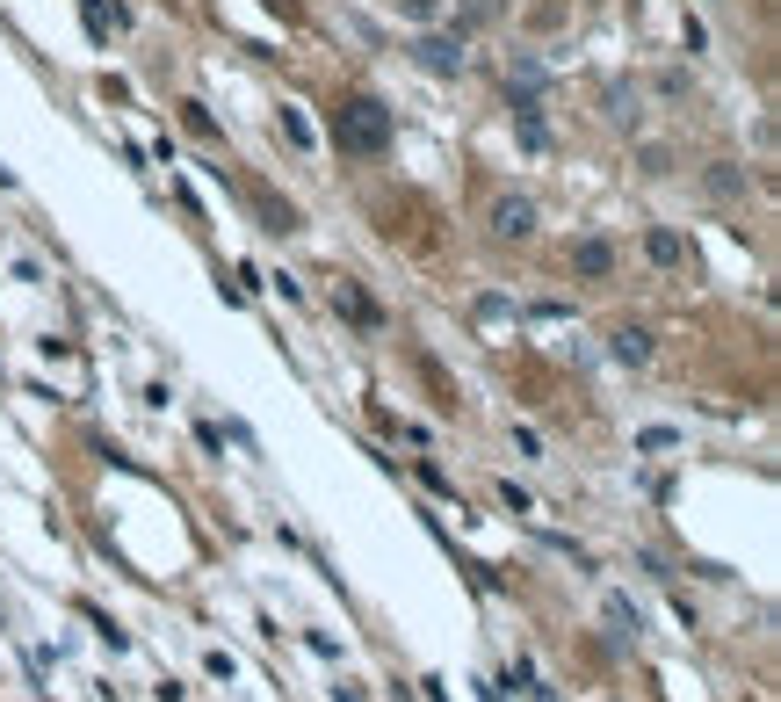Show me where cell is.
<instances>
[{
  "instance_id": "cell-1",
  "label": "cell",
  "mask_w": 781,
  "mask_h": 702,
  "mask_svg": "<svg viewBox=\"0 0 781 702\" xmlns=\"http://www.w3.org/2000/svg\"><path fill=\"white\" fill-rule=\"evenodd\" d=\"M333 145L340 152H362V160H369V152H384L391 145V109L377 95H348V102L333 109Z\"/></svg>"
},
{
  "instance_id": "cell-2",
  "label": "cell",
  "mask_w": 781,
  "mask_h": 702,
  "mask_svg": "<svg viewBox=\"0 0 781 702\" xmlns=\"http://www.w3.org/2000/svg\"><path fill=\"white\" fill-rule=\"evenodd\" d=\"M492 232H499V239H528V232H536V210H528L521 196L492 203Z\"/></svg>"
},
{
  "instance_id": "cell-3",
  "label": "cell",
  "mask_w": 781,
  "mask_h": 702,
  "mask_svg": "<svg viewBox=\"0 0 781 702\" xmlns=\"http://www.w3.org/2000/svg\"><path fill=\"white\" fill-rule=\"evenodd\" d=\"M572 268H579V276H593V283H601L608 268H615V247H608V239H579V247H572Z\"/></svg>"
},
{
  "instance_id": "cell-4",
  "label": "cell",
  "mask_w": 781,
  "mask_h": 702,
  "mask_svg": "<svg viewBox=\"0 0 781 702\" xmlns=\"http://www.w3.org/2000/svg\"><path fill=\"white\" fill-rule=\"evenodd\" d=\"M333 304H340V312H348L355 326H384V312H377V304H369V297H362V290H355L348 276H340V290H333Z\"/></svg>"
},
{
  "instance_id": "cell-5",
  "label": "cell",
  "mask_w": 781,
  "mask_h": 702,
  "mask_svg": "<svg viewBox=\"0 0 781 702\" xmlns=\"http://www.w3.org/2000/svg\"><path fill=\"white\" fill-rule=\"evenodd\" d=\"M420 66H427V73H456V66H463V44L427 37V44H420Z\"/></svg>"
},
{
  "instance_id": "cell-6",
  "label": "cell",
  "mask_w": 781,
  "mask_h": 702,
  "mask_svg": "<svg viewBox=\"0 0 781 702\" xmlns=\"http://www.w3.org/2000/svg\"><path fill=\"white\" fill-rule=\"evenodd\" d=\"M644 254L659 261V268H680V261H687V247H680V232H651V239H644Z\"/></svg>"
},
{
  "instance_id": "cell-7",
  "label": "cell",
  "mask_w": 781,
  "mask_h": 702,
  "mask_svg": "<svg viewBox=\"0 0 781 702\" xmlns=\"http://www.w3.org/2000/svg\"><path fill=\"white\" fill-rule=\"evenodd\" d=\"M615 362H651V333L622 326V333H615Z\"/></svg>"
}]
</instances>
